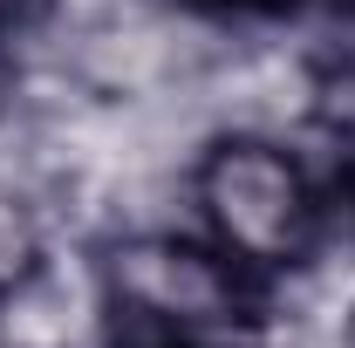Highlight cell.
<instances>
[{
	"mask_svg": "<svg viewBox=\"0 0 355 348\" xmlns=\"http://www.w3.org/2000/svg\"><path fill=\"white\" fill-rule=\"evenodd\" d=\"M191 205L205 239L239 273H294L321 246V184L266 130H219L191 157Z\"/></svg>",
	"mask_w": 355,
	"mask_h": 348,
	"instance_id": "obj_1",
	"label": "cell"
},
{
	"mask_svg": "<svg viewBox=\"0 0 355 348\" xmlns=\"http://www.w3.org/2000/svg\"><path fill=\"white\" fill-rule=\"evenodd\" d=\"M48 260V232H42V212L14 191V184H0V301Z\"/></svg>",
	"mask_w": 355,
	"mask_h": 348,
	"instance_id": "obj_2",
	"label": "cell"
}]
</instances>
